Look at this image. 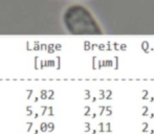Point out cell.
<instances>
[{
    "label": "cell",
    "mask_w": 154,
    "mask_h": 134,
    "mask_svg": "<svg viewBox=\"0 0 154 134\" xmlns=\"http://www.w3.org/2000/svg\"><path fill=\"white\" fill-rule=\"evenodd\" d=\"M62 23L68 34L75 36L102 35L103 29L91 11L81 3L68 5L62 14Z\"/></svg>",
    "instance_id": "obj_1"
}]
</instances>
